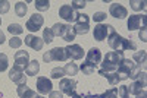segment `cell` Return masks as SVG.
<instances>
[{
    "instance_id": "cell-32",
    "label": "cell",
    "mask_w": 147,
    "mask_h": 98,
    "mask_svg": "<svg viewBox=\"0 0 147 98\" xmlns=\"http://www.w3.org/2000/svg\"><path fill=\"white\" fill-rule=\"evenodd\" d=\"M140 73H141V65H134V67H132L131 72H129V78L136 81V79L138 78Z\"/></svg>"
},
{
    "instance_id": "cell-7",
    "label": "cell",
    "mask_w": 147,
    "mask_h": 98,
    "mask_svg": "<svg viewBox=\"0 0 147 98\" xmlns=\"http://www.w3.org/2000/svg\"><path fill=\"white\" fill-rule=\"evenodd\" d=\"M144 87H146V70H143V72L140 73L138 78L134 81V82L129 85V88H127V89H128V94L137 95L140 91L144 89Z\"/></svg>"
},
{
    "instance_id": "cell-36",
    "label": "cell",
    "mask_w": 147,
    "mask_h": 98,
    "mask_svg": "<svg viewBox=\"0 0 147 98\" xmlns=\"http://www.w3.org/2000/svg\"><path fill=\"white\" fill-rule=\"evenodd\" d=\"M85 5H87L85 0H72L71 2V7L72 9H82Z\"/></svg>"
},
{
    "instance_id": "cell-25",
    "label": "cell",
    "mask_w": 147,
    "mask_h": 98,
    "mask_svg": "<svg viewBox=\"0 0 147 98\" xmlns=\"http://www.w3.org/2000/svg\"><path fill=\"white\" fill-rule=\"evenodd\" d=\"M7 31L12 34V35H19V34H22L24 32V28H22V25H19V23H10V25L7 27Z\"/></svg>"
},
{
    "instance_id": "cell-12",
    "label": "cell",
    "mask_w": 147,
    "mask_h": 98,
    "mask_svg": "<svg viewBox=\"0 0 147 98\" xmlns=\"http://www.w3.org/2000/svg\"><path fill=\"white\" fill-rule=\"evenodd\" d=\"M52 81L47 79L46 76H40L37 78V91H38L41 95H46V94H50L53 89H52Z\"/></svg>"
},
{
    "instance_id": "cell-17",
    "label": "cell",
    "mask_w": 147,
    "mask_h": 98,
    "mask_svg": "<svg viewBox=\"0 0 147 98\" xmlns=\"http://www.w3.org/2000/svg\"><path fill=\"white\" fill-rule=\"evenodd\" d=\"M65 50H66V53H68V57L72 59V60H80V59H82V56H84L82 47L78 45V44H71V45L65 47Z\"/></svg>"
},
{
    "instance_id": "cell-5",
    "label": "cell",
    "mask_w": 147,
    "mask_h": 98,
    "mask_svg": "<svg viewBox=\"0 0 147 98\" xmlns=\"http://www.w3.org/2000/svg\"><path fill=\"white\" fill-rule=\"evenodd\" d=\"M134 63L131 59H124L122 62L119 63V66H118V72H116V75H118V78H119V81H125V79H128L129 78V72H131V69L134 67Z\"/></svg>"
},
{
    "instance_id": "cell-18",
    "label": "cell",
    "mask_w": 147,
    "mask_h": 98,
    "mask_svg": "<svg viewBox=\"0 0 147 98\" xmlns=\"http://www.w3.org/2000/svg\"><path fill=\"white\" fill-rule=\"evenodd\" d=\"M30 63V53L28 51H16L15 53V65L21 69L27 67V65Z\"/></svg>"
},
{
    "instance_id": "cell-10",
    "label": "cell",
    "mask_w": 147,
    "mask_h": 98,
    "mask_svg": "<svg viewBox=\"0 0 147 98\" xmlns=\"http://www.w3.org/2000/svg\"><path fill=\"white\" fill-rule=\"evenodd\" d=\"M127 27L129 31H136L138 28H146V16L141 15H131L128 18Z\"/></svg>"
},
{
    "instance_id": "cell-37",
    "label": "cell",
    "mask_w": 147,
    "mask_h": 98,
    "mask_svg": "<svg viewBox=\"0 0 147 98\" xmlns=\"http://www.w3.org/2000/svg\"><path fill=\"white\" fill-rule=\"evenodd\" d=\"M10 9V3L7 0H0V13H7Z\"/></svg>"
},
{
    "instance_id": "cell-46",
    "label": "cell",
    "mask_w": 147,
    "mask_h": 98,
    "mask_svg": "<svg viewBox=\"0 0 147 98\" xmlns=\"http://www.w3.org/2000/svg\"><path fill=\"white\" fill-rule=\"evenodd\" d=\"M5 40H6V38H5V34H3L2 31H0V44H3V43H5Z\"/></svg>"
},
{
    "instance_id": "cell-40",
    "label": "cell",
    "mask_w": 147,
    "mask_h": 98,
    "mask_svg": "<svg viewBox=\"0 0 147 98\" xmlns=\"http://www.w3.org/2000/svg\"><path fill=\"white\" fill-rule=\"evenodd\" d=\"M93 19H94V22H99L100 23V22H103L106 19V13H105V12H96Z\"/></svg>"
},
{
    "instance_id": "cell-38",
    "label": "cell",
    "mask_w": 147,
    "mask_h": 98,
    "mask_svg": "<svg viewBox=\"0 0 147 98\" xmlns=\"http://www.w3.org/2000/svg\"><path fill=\"white\" fill-rule=\"evenodd\" d=\"M72 98H100L97 94H77V92H74L72 95H71Z\"/></svg>"
},
{
    "instance_id": "cell-23",
    "label": "cell",
    "mask_w": 147,
    "mask_h": 98,
    "mask_svg": "<svg viewBox=\"0 0 147 98\" xmlns=\"http://www.w3.org/2000/svg\"><path fill=\"white\" fill-rule=\"evenodd\" d=\"M63 70H65V75L74 76V75H77V73H78V66H77L75 63L69 62V63H66V65H65Z\"/></svg>"
},
{
    "instance_id": "cell-47",
    "label": "cell",
    "mask_w": 147,
    "mask_h": 98,
    "mask_svg": "<svg viewBox=\"0 0 147 98\" xmlns=\"http://www.w3.org/2000/svg\"><path fill=\"white\" fill-rule=\"evenodd\" d=\"M0 25H2V18H0Z\"/></svg>"
},
{
    "instance_id": "cell-26",
    "label": "cell",
    "mask_w": 147,
    "mask_h": 98,
    "mask_svg": "<svg viewBox=\"0 0 147 98\" xmlns=\"http://www.w3.org/2000/svg\"><path fill=\"white\" fill-rule=\"evenodd\" d=\"M35 9L37 10H40V12H44L47 10L49 7H50V2L49 0H35Z\"/></svg>"
},
{
    "instance_id": "cell-22",
    "label": "cell",
    "mask_w": 147,
    "mask_h": 98,
    "mask_svg": "<svg viewBox=\"0 0 147 98\" xmlns=\"http://www.w3.org/2000/svg\"><path fill=\"white\" fill-rule=\"evenodd\" d=\"M27 10H28V7H27V5L24 3V2H18V3L15 5V13H16V16H19V18L25 16Z\"/></svg>"
},
{
    "instance_id": "cell-14",
    "label": "cell",
    "mask_w": 147,
    "mask_h": 98,
    "mask_svg": "<svg viewBox=\"0 0 147 98\" xmlns=\"http://www.w3.org/2000/svg\"><path fill=\"white\" fill-rule=\"evenodd\" d=\"M24 43H25L28 47H31L32 50H35V51H40L43 48V45H44L43 38H40V37H37V35H32V34H28L25 37V40H24Z\"/></svg>"
},
{
    "instance_id": "cell-24",
    "label": "cell",
    "mask_w": 147,
    "mask_h": 98,
    "mask_svg": "<svg viewBox=\"0 0 147 98\" xmlns=\"http://www.w3.org/2000/svg\"><path fill=\"white\" fill-rule=\"evenodd\" d=\"M146 57H147L146 50H141V51H136V53H134L132 60H134V62H137V65H144L146 63Z\"/></svg>"
},
{
    "instance_id": "cell-33",
    "label": "cell",
    "mask_w": 147,
    "mask_h": 98,
    "mask_svg": "<svg viewBox=\"0 0 147 98\" xmlns=\"http://www.w3.org/2000/svg\"><path fill=\"white\" fill-rule=\"evenodd\" d=\"M100 98H118V89L112 88V89H107L106 92H103L102 95H99Z\"/></svg>"
},
{
    "instance_id": "cell-13",
    "label": "cell",
    "mask_w": 147,
    "mask_h": 98,
    "mask_svg": "<svg viewBox=\"0 0 147 98\" xmlns=\"http://www.w3.org/2000/svg\"><path fill=\"white\" fill-rule=\"evenodd\" d=\"M102 59H103L102 57V51L99 50V48L93 47V48L88 50L87 56H85V63H90L93 66H97L99 63H102Z\"/></svg>"
},
{
    "instance_id": "cell-1",
    "label": "cell",
    "mask_w": 147,
    "mask_h": 98,
    "mask_svg": "<svg viewBox=\"0 0 147 98\" xmlns=\"http://www.w3.org/2000/svg\"><path fill=\"white\" fill-rule=\"evenodd\" d=\"M107 44L110 45V48H113L115 51H124V50H137V44L134 43L131 38H124V37L118 35L116 32L109 35Z\"/></svg>"
},
{
    "instance_id": "cell-2",
    "label": "cell",
    "mask_w": 147,
    "mask_h": 98,
    "mask_svg": "<svg viewBox=\"0 0 147 98\" xmlns=\"http://www.w3.org/2000/svg\"><path fill=\"white\" fill-rule=\"evenodd\" d=\"M124 51H110L106 53L105 59H103V63L102 65V70L105 72H115L119 66V63L124 60Z\"/></svg>"
},
{
    "instance_id": "cell-8",
    "label": "cell",
    "mask_w": 147,
    "mask_h": 98,
    "mask_svg": "<svg viewBox=\"0 0 147 98\" xmlns=\"http://www.w3.org/2000/svg\"><path fill=\"white\" fill-rule=\"evenodd\" d=\"M59 88H60V92L62 94H66L71 97L77 89V81H74L71 78H62L59 82Z\"/></svg>"
},
{
    "instance_id": "cell-29",
    "label": "cell",
    "mask_w": 147,
    "mask_h": 98,
    "mask_svg": "<svg viewBox=\"0 0 147 98\" xmlns=\"http://www.w3.org/2000/svg\"><path fill=\"white\" fill-rule=\"evenodd\" d=\"M53 38H55V35H53V32H52V28H46V29L43 31V41L47 43V44H50V43L53 41Z\"/></svg>"
},
{
    "instance_id": "cell-15",
    "label": "cell",
    "mask_w": 147,
    "mask_h": 98,
    "mask_svg": "<svg viewBox=\"0 0 147 98\" xmlns=\"http://www.w3.org/2000/svg\"><path fill=\"white\" fill-rule=\"evenodd\" d=\"M109 13H110V16H113L116 19H124L128 16V10L119 3H112L109 7Z\"/></svg>"
},
{
    "instance_id": "cell-48",
    "label": "cell",
    "mask_w": 147,
    "mask_h": 98,
    "mask_svg": "<svg viewBox=\"0 0 147 98\" xmlns=\"http://www.w3.org/2000/svg\"><path fill=\"white\" fill-rule=\"evenodd\" d=\"M40 98H44V97H43V95H40Z\"/></svg>"
},
{
    "instance_id": "cell-45",
    "label": "cell",
    "mask_w": 147,
    "mask_h": 98,
    "mask_svg": "<svg viewBox=\"0 0 147 98\" xmlns=\"http://www.w3.org/2000/svg\"><path fill=\"white\" fill-rule=\"evenodd\" d=\"M147 97V94H146V91L143 89V91H140L138 94H137V98H146Z\"/></svg>"
},
{
    "instance_id": "cell-41",
    "label": "cell",
    "mask_w": 147,
    "mask_h": 98,
    "mask_svg": "<svg viewBox=\"0 0 147 98\" xmlns=\"http://www.w3.org/2000/svg\"><path fill=\"white\" fill-rule=\"evenodd\" d=\"M127 88H128V87H119L118 94H119L121 98H128V89H127Z\"/></svg>"
},
{
    "instance_id": "cell-20",
    "label": "cell",
    "mask_w": 147,
    "mask_h": 98,
    "mask_svg": "<svg viewBox=\"0 0 147 98\" xmlns=\"http://www.w3.org/2000/svg\"><path fill=\"white\" fill-rule=\"evenodd\" d=\"M40 72V63L37 62V60H32V62H30L25 67V75L27 76H35L37 73Z\"/></svg>"
},
{
    "instance_id": "cell-28",
    "label": "cell",
    "mask_w": 147,
    "mask_h": 98,
    "mask_svg": "<svg viewBox=\"0 0 147 98\" xmlns=\"http://www.w3.org/2000/svg\"><path fill=\"white\" fill-rule=\"evenodd\" d=\"M50 76H52V79H62V78L65 76L63 67H55V69H52Z\"/></svg>"
},
{
    "instance_id": "cell-39",
    "label": "cell",
    "mask_w": 147,
    "mask_h": 98,
    "mask_svg": "<svg viewBox=\"0 0 147 98\" xmlns=\"http://www.w3.org/2000/svg\"><path fill=\"white\" fill-rule=\"evenodd\" d=\"M21 98H40V95H38V94H35V91H32V89L28 88L25 92L21 95Z\"/></svg>"
},
{
    "instance_id": "cell-43",
    "label": "cell",
    "mask_w": 147,
    "mask_h": 98,
    "mask_svg": "<svg viewBox=\"0 0 147 98\" xmlns=\"http://www.w3.org/2000/svg\"><path fill=\"white\" fill-rule=\"evenodd\" d=\"M49 98H63V94L60 91H52L49 94Z\"/></svg>"
},
{
    "instance_id": "cell-30",
    "label": "cell",
    "mask_w": 147,
    "mask_h": 98,
    "mask_svg": "<svg viewBox=\"0 0 147 98\" xmlns=\"http://www.w3.org/2000/svg\"><path fill=\"white\" fill-rule=\"evenodd\" d=\"M81 70H82V73L84 75H91V73H94V69H96V66H93V65H90V63H82L81 65V67H80Z\"/></svg>"
},
{
    "instance_id": "cell-31",
    "label": "cell",
    "mask_w": 147,
    "mask_h": 98,
    "mask_svg": "<svg viewBox=\"0 0 147 98\" xmlns=\"http://www.w3.org/2000/svg\"><path fill=\"white\" fill-rule=\"evenodd\" d=\"M9 66V60L5 53H0V72H5Z\"/></svg>"
},
{
    "instance_id": "cell-35",
    "label": "cell",
    "mask_w": 147,
    "mask_h": 98,
    "mask_svg": "<svg viewBox=\"0 0 147 98\" xmlns=\"http://www.w3.org/2000/svg\"><path fill=\"white\" fill-rule=\"evenodd\" d=\"M63 25H65V23H55V25H53L52 32H53V35H55V37H60V35H62Z\"/></svg>"
},
{
    "instance_id": "cell-34",
    "label": "cell",
    "mask_w": 147,
    "mask_h": 98,
    "mask_svg": "<svg viewBox=\"0 0 147 98\" xmlns=\"http://www.w3.org/2000/svg\"><path fill=\"white\" fill-rule=\"evenodd\" d=\"M9 45H10V48H19L22 45V40L19 37H12L9 40Z\"/></svg>"
},
{
    "instance_id": "cell-16",
    "label": "cell",
    "mask_w": 147,
    "mask_h": 98,
    "mask_svg": "<svg viewBox=\"0 0 147 98\" xmlns=\"http://www.w3.org/2000/svg\"><path fill=\"white\" fill-rule=\"evenodd\" d=\"M49 54H50L52 62H66V60L69 59L65 47H55L53 50L49 51Z\"/></svg>"
},
{
    "instance_id": "cell-42",
    "label": "cell",
    "mask_w": 147,
    "mask_h": 98,
    "mask_svg": "<svg viewBox=\"0 0 147 98\" xmlns=\"http://www.w3.org/2000/svg\"><path fill=\"white\" fill-rule=\"evenodd\" d=\"M28 89V87H27V83H24V85H18V89H16V92H18V95L21 97L24 92H25Z\"/></svg>"
},
{
    "instance_id": "cell-9",
    "label": "cell",
    "mask_w": 147,
    "mask_h": 98,
    "mask_svg": "<svg viewBox=\"0 0 147 98\" xmlns=\"http://www.w3.org/2000/svg\"><path fill=\"white\" fill-rule=\"evenodd\" d=\"M43 23H44V18L40 15V13H34L25 23V28L31 32H35L43 28Z\"/></svg>"
},
{
    "instance_id": "cell-11",
    "label": "cell",
    "mask_w": 147,
    "mask_h": 98,
    "mask_svg": "<svg viewBox=\"0 0 147 98\" xmlns=\"http://www.w3.org/2000/svg\"><path fill=\"white\" fill-rule=\"evenodd\" d=\"M9 78L12 82H15L18 85H24L27 83V75H24V70L18 66H13L9 70Z\"/></svg>"
},
{
    "instance_id": "cell-27",
    "label": "cell",
    "mask_w": 147,
    "mask_h": 98,
    "mask_svg": "<svg viewBox=\"0 0 147 98\" xmlns=\"http://www.w3.org/2000/svg\"><path fill=\"white\" fill-rule=\"evenodd\" d=\"M132 10H144L146 9V2L144 0H131L129 2Z\"/></svg>"
},
{
    "instance_id": "cell-4",
    "label": "cell",
    "mask_w": 147,
    "mask_h": 98,
    "mask_svg": "<svg viewBox=\"0 0 147 98\" xmlns=\"http://www.w3.org/2000/svg\"><path fill=\"white\" fill-rule=\"evenodd\" d=\"M74 31H75V34H80V35L87 34L90 31V16L85 13H78Z\"/></svg>"
},
{
    "instance_id": "cell-3",
    "label": "cell",
    "mask_w": 147,
    "mask_h": 98,
    "mask_svg": "<svg viewBox=\"0 0 147 98\" xmlns=\"http://www.w3.org/2000/svg\"><path fill=\"white\" fill-rule=\"evenodd\" d=\"M113 32H116V31H115V28L112 25H107V23H97V25L94 27L93 37H94V40H97V41H103Z\"/></svg>"
},
{
    "instance_id": "cell-21",
    "label": "cell",
    "mask_w": 147,
    "mask_h": 98,
    "mask_svg": "<svg viewBox=\"0 0 147 98\" xmlns=\"http://www.w3.org/2000/svg\"><path fill=\"white\" fill-rule=\"evenodd\" d=\"M99 75H100V76H103V78H106V79L109 81V83H110V85H118V82H121V81H119V78H118V75H116V72H105V70H102V69H100Z\"/></svg>"
},
{
    "instance_id": "cell-44",
    "label": "cell",
    "mask_w": 147,
    "mask_h": 98,
    "mask_svg": "<svg viewBox=\"0 0 147 98\" xmlns=\"http://www.w3.org/2000/svg\"><path fill=\"white\" fill-rule=\"evenodd\" d=\"M140 38H141V41H143V43H146V41H147V34H146V28H141V31H140Z\"/></svg>"
},
{
    "instance_id": "cell-19",
    "label": "cell",
    "mask_w": 147,
    "mask_h": 98,
    "mask_svg": "<svg viewBox=\"0 0 147 98\" xmlns=\"http://www.w3.org/2000/svg\"><path fill=\"white\" fill-rule=\"evenodd\" d=\"M75 31H74V27H71V23H65L63 25V31H62V38H63V41H66V43H72L74 40H75Z\"/></svg>"
},
{
    "instance_id": "cell-6",
    "label": "cell",
    "mask_w": 147,
    "mask_h": 98,
    "mask_svg": "<svg viewBox=\"0 0 147 98\" xmlns=\"http://www.w3.org/2000/svg\"><path fill=\"white\" fill-rule=\"evenodd\" d=\"M59 16L71 23V22H75L77 21L78 12L75 9H72L71 5H63V6H60V9H59Z\"/></svg>"
}]
</instances>
